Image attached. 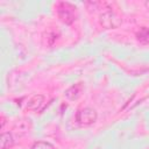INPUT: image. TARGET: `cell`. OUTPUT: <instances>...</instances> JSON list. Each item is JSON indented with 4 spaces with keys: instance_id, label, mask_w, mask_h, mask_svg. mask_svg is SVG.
Here are the masks:
<instances>
[{
    "instance_id": "52a82bcc",
    "label": "cell",
    "mask_w": 149,
    "mask_h": 149,
    "mask_svg": "<svg viewBox=\"0 0 149 149\" xmlns=\"http://www.w3.org/2000/svg\"><path fill=\"white\" fill-rule=\"evenodd\" d=\"M136 38L140 43L147 44L149 43V28L147 27H141L137 31H136Z\"/></svg>"
},
{
    "instance_id": "ba28073f",
    "label": "cell",
    "mask_w": 149,
    "mask_h": 149,
    "mask_svg": "<svg viewBox=\"0 0 149 149\" xmlns=\"http://www.w3.org/2000/svg\"><path fill=\"white\" fill-rule=\"evenodd\" d=\"M30 149H55V147L48 141H37L31 146Z\"/></svg>"
},
{
    "instance_id": "6da1fadb",
    "label": "cell",
    "mask_w": 149,
    "mask_h": 149,
    "mask_svg": "<svg viewBox=\"0 0 149 149\" xmlns=\"http://www.w3.org/2000/svg\"><path fill=\"white\" fill-rule=\"evenodd\" d=\"M99 23L105 29H115L121 26L122 20L121 17L114 13L113 10H106L100 14L99 16Z\"/></svg>"
},
{
    "instance_id": "3957f363",
    "label": "cell",
    "mask_w": 149,
    "mask_h": 149,
    "mask_svg": "<svg viewBox=\"0 0 149 149\" xmlns=\"http://www.w3.org/2000/svg\"><path fill=\"white\" fill-rule=\"evenodd\" d=\"M74 7L69 2H59L57 6V15L65 24H71L74 21Z\"/></svg>"
},
{
    "instance_id": "277c9868",
    "label": "cell",
    "mask_w": 149,
    "mask_h": 149,
    "mask_svg": "<svg viewBox=\"0 0 149 149\" xmlns=\"http://www.w3.org/2000/svg\"><path fill=\"white\" fill-rule=\"evenodd\" d=\"M81 91H83V84L81 83L73 84L72 86H70L65 91V97H66V99H69L71 101L77 100L79 98V95L81 94Z\"/></svg>"
},
{
    "instance_id": "5b68a950",
    "label": "cell",
    "mask_w": 149,
    "mask_h": 149,
    "mask_svg": "<svg viewBox=\"0 0 149 149\" xmlns=\"http://www.w3.org/2000/svg\"><path fill=\"white\" fill-rule=\"evenodd\" d=\"M44 102V95L43 94H34L30 99L27 101V108L30 111H37Z\"/></svg>"
},
{
    "instance_id": "7a4b0ae2",
    "label": "cell",
    "mask_w": 149,
    "mask_h": 149,
    "mask_svg": "<svg viewBox=\"0 0 149 149\" xmlns=\"http://www.w3.org/2000/svg\"><path fill=\"white\" fill-rule=\"evenodd\" d=\"M74 119H76V122L81 126H90L97 121L98 114L93 108L84 107V108H80L77 111Z\"/></svg>"
},
{
    "instance_id": "8992f818",
    "label": "cell",
    "mask_w": 149,
    "mask_h": 149,
    "mask_svg": "<svg viewBox=\"0 0 149 149\" xmlns=\"http://www.w3.org/2000/svg\"><path fill=\"white\" fill-rule=\"evenodd\" d=\"M0 144H1V149H9L13 147L14 144V139L13 135L8 132H5L1 134V140H0Z\"/></svg>"
},
{
    "instance_id": "9c48e42d",
    "label": "cell",
    "mask_w": 149,
    "mask_h": 149,
    "mask_svg": "<svg viewBox=\"0 0 149 149\" xmlns=\"http://www.w3.org/2000/svg\"><path fill=\"white\" fill-rule=\"evenodd\" d=\"M144 6H146V7L149 9V1H146V2H144Z\"/></svg>"
}]
</instances>
